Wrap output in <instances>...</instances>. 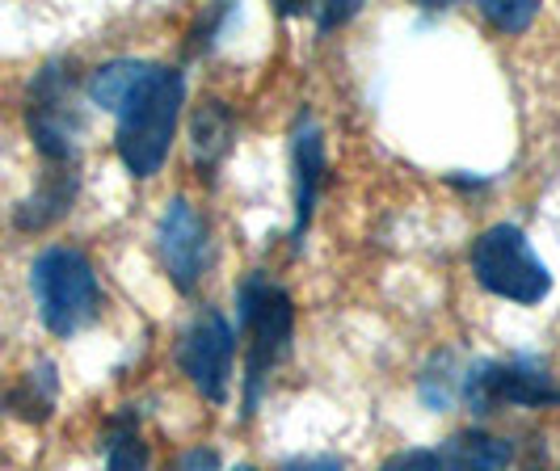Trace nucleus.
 Instances as JSON below:
<instances>
[{
	"instance_id": "nucleus-2",
	"label": "nucleus",
	"mask_w": 560,
	"mask_h": 471,
	"mask_svg": "<svg viewBox=\"0 0 560 471\" xmlns=\"http://www.w3.org/2000/svg\"><path fill=\"white\" fill-rule=\"evenodd\" d=\"M241 325L249 337V362H245V416L257 413V400L266 379L275 375L287 354H291V333H295V304L270 274H249L241 282Z\"/></svg>"
},
{
	"instance_id": "nucleus-18",
	"label": "nucleus",
	"mask_w": 560,
	"mask_h": 471,
	"mask_svg": "<svg viewBox=\"0 0 560 471\" xmlns=\"http://www.w3.org/2000/svg\"><path fill=\"white\" fill-rule=\"evenodd\" d=\"M165 471H220V455L207 446H195V450H182Z\"/></svg>"
},
{
	"instance_id": "nucleus-22",
	"label": "nucleus",
	"mask_w": 560,
	"mask_h": 471,
	"mask_svg": "<svg viewBox=\"0 0 560 471\" xmlns=\"http://www.w3.org/2000/svg\"><path fill=\"white\" fill-rule=\"evenodd\" d=\"M236 471H257V468H236Z\"/></svg>"
},
{
	"instance_id": "nucleus-12",
	"label": "nucleus",
	"mask_w": 560,
	"mask_h": 471,
	"mask_svg": "<svg viewBox=\"0 0 560 471\" xmlns=\"http://www.w3.org/2000/svg\"><path fill=\"white\" fill-rule=\"evenodd\" d=\"M232 136H236V118L228 110V102L207 97L195 110V122H190V152H195V165L207 181L215 177V168L224 165Z\"/></svg>"
},
{
	"instance_id": "nucleus-13",
	"label": "nucleus",
	"mask_w": 560,
	"mask_h": 471,
	"mask_svg": "<svg viewBox=\"0 0 560 471\" xmlns=\"http://www.w3.org/2000/svg\"><path fill=\"white\" fill-rule=\"evenodd\" d=\"M148 72H152L148 59H110V63H102V68L89 76V97H93V106L118 114L127 106V97L143 84Z\"/></svg>"
},
{
	"instance_id": "nucleus-1",
	"label": "nucleus",
	"mask_w": 560,
	"mask_h": 471,
	"mask_svg": "<svg viewBox=\"0 0 560 471\" xmlns=\"http://www.w3.org/2000/svg\"><path fill=\"white\" fill-rule=\"evenodd\" d=\"M186 106V81L177 68L152 63V72L143 84L127 97V106L118 110V136L114 148L122 156L127 173L152 177L168 161V148L177 136V118Z\"/></svg>"
},
{
	"instance_id": "nucleus-10",
	"label": "nucleus",
	"mask_w": 560,
	"mask_h": 471,
	"mask_svg": "<svg viewBox=\"0 0 560 471\" xmlns=\"http://www.w3.org/2000/svg\"><path fill=\"white\" fill-rule=\"evenodd\" d=\"M77 190H81V173H77V165H47L43 181H38V190L18 207L13 223H18L22 232H43V227H51L56 220L68 215V207L77 202Z\"/></svg>"
},
{
	"instance_id": "nucleus-11",
	"label": "nucleus",
	"mask_w": 560,
	"mask_h": 471,
	"mask_svg": "<svg viewBox=\"0 0 560 471\" xmlns=\"http://www.w3.org/2000/svg\"><path fill=\"white\" fill-rule=\"evenodd\" d=\"M430 459H434V471H505L514 450L505 438L468 429V434H455L443 446H434Z\"/></svg>"
},
{
	"instance_id": "nucleus-19",
	"label": "nucleus",
	"mask_w": 560,
	"mask_h": 471,
	"mask_svg": "<svg viewBox=\"0 0 560 471\" xmlns=\"http://www.w3.org/2000/svg\"><path fill=\"white\" fill-rule=\"evenodd\" d=\"M380 471H434V459H430V450H405V455L388 459Z\"/></svg>"
},
{
	"instance_id": "nucleus-14",
	"label": "nucleus",
	"mask_w": 560,
	"mask_h": 471,
	"mask_svg": "<svg viewBox=\"0 0 560 471\" xmlns=\"http://www.w3.org/2000/svg\"><path fill=\"white\" fill-rule=\"evenodd\" d=\"M56 396H59V379H56V366L51 362H38L34 370H26L13 391L4 396V409H13L18 416L26 421H47L51 409H56Z\"/></svg>"
},
{
	"instance_id": "nucleus-6",
	"label": "nucleus",
	"mask_w": 560,
	"mask_h": 471,
	"mask_svg": "<svg viewBox=\"0 0 560 471\" xmlns=\"http://www.w3.org/2000/svg\"><path fill=\"white\" fill-rule=\"evenodd\" d=\"M459 400L472 413H498L505 404H514V409H560V384L548 375V366L539 358L477 362L459 379Z\"/></svg>"
},
{
	"instance_id": "nucleus-5",
	"label": "nucleus",
	"mask_w": 560,
	"mask_h": 471,
	"mask_svg": "<svg viewBox=\"0 0 560 471\" xmlns=\"http://www.w3.org/2000/svg\"><path fill=\"white\" fill-rule=\"evenodd\" d=\"M472 274L489 295H502L510 304H539L552 291L548 266L514 223H493L480 232L472 245Z\"/></svg>"
},
{
	"instance_id": "nucleus-9",
	"label": "nucleus",
	"mask_w": 560,
	"mask_h": 471,
	"mask_svg": "<svg viewBox=\"0 0 560 471\" xmlns=\"http://www.w3.org/2000/svg\"><path fill=\"white\" fill-rule=\"evenodd\" d=\"M291 181H295V240L308 232L316 198L325 190V136L308 114L291 131Z\"/></svg>"
},
{
	"instance_id": "nucleus-3",
	"label": "nucleus",
	"mask_w": 560,
	"mask_h": 471,
	"mask_svg": "<svg viewBox=\"0 0 560 471\" xmlns=\"http://www.w3.org/2000/svg\"><path fill=\"white\" fill-rule=\"evenodd\" d=\"M77 93H81V72H77L72 59L43 63L38 76L30 81L26 122H30V136H34V148L43 152L47 165H77L81 131H84Z\"/></svg>"
},
{
	"instance_id": "nucleus-15",
	"label": "nucleus",
	"mask_w": 560,
	"mask_h": 471,
	"mask_svg": "<svg viewBox=\"0 0 560 471\" xmlns=\"http://www.w3.org/2000/svg\"><path fill=\"white\" fill-rule=\"evenodd\" d=\"M102 443H106V471H148V443L136 425V413L114 416Z\"/></svg>"
},
{
	"instance_id": "nucleus-21",
	"label": "nucleus",
	"mask_w": 560,
	"mask_h": 471,
	"mask_svg": "<svg viewBox=\"0 0 560 471\" xmlns=\"http://www.w3.org/2000/svg\"><path fill=\"white\" fill-rule=\"evenodd\" d=\"M354 13H359V4H354V0H337L334 9H325V13H320V30L341 26V22H350Z\"/></svg>"
},
{
	"instance_id": "nucleus-16",
	"label": "nucleus",
	"mask_w": 560,
	"mask_h": 471,
	"mask_svg": "<svg viewBox=\"0 0 560 471\" xmlns=\"http://www.w3.org/2000/svg\"><path fill=\"white\" fill-rule=\"evenodd\" d=\"M447 366H451V354H439V358L421 370V400H425L434 413H443L451 400L459 396V379H464V375H459V366H455V370H447Z\"/></svg>"
},
{
	"instance_id": "nucleus-20",
	"label": "nucleus",
	"mask_w": 560,
	"mask_h": 471,
	"mask_svg": "<svg viewBox=\"0 0 560 471\" xmlns=\"http://www.w3.org/2000/svg\"><path fill=\"white\" fill-rule=\"evenodd\" d=\"M282 471H346V463L337 455H304V459L282 463Z\"/></svg>"
},
{
	"instance_id": "nucleus-4",
	"label": "nucleus",
	"mask_w": 560,
	"mask_h": 471,
	"mask_svg": "<svg viewBox=\"0 0 560 471\" xmlns=\"http://www.w3.org/2000/svg\"><path fill=\"white\" fill-rule=\"evenodd\" d=\"M34 299H38V316L47 325V333L56 337H77L84 325H93L102 291H97V274L89 266V257L77 249H43L34 270Z\"/></svg>"
},
{
	"instance_id": "nucleus-7",
	"label": "nucleus",
	"mask_w": 560,
	"mask_h": 471,
	"mask_svg": "<svg viewBox=\"0 0 560 471\" xmlns=\"http://www.w3.org/2000/svg\"><path fill=\"white\" fill-rule=\"evenodd\" d=\"M232 358H236V333L224 320V311H198L195 320H190V329L177 341V370L211 404H224L228 379H232Z\"/></svg>"
},
{
	"instance_id": "nucleus-8",
	"label": "nucleus",
	"mask_w": 560,
	"mask_h": 471,
	"mask_svg": "<svg viewBox=\"0 0 560 471\" xmlns=\"http://www.w3.org/2000/svg\"><path fill=\"white\" fill-rule=\"evenodd\" d=\"M156 257L182 295L198 291L202 274L211 270V227L186 198H173L156 223Z\"/></svg>"
},
{
	"instance_id": "nucleus-17",
	"label": "nucleus",
	"mask_w": 560,
	"mask_h": 471,
	"mask_svg": "<svg viewBox=\"0 0 560 471\" xmlns=\"http://www.w3.org/2000/svg\"><path fill=\"white\" fill-rule=\"evenodd\" d=\"M480 13L498 30H505V34H523L539 17V4L535 0H485Z\"/></svg>"
}]
</instances>
